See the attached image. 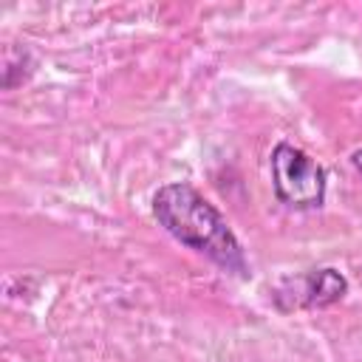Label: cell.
<instances>
[{
	"instance_id": "6da1fadb",
	"label": "cell",
	"mask_w": 362,
	"mask_h": 362,
	"mask_svg": "<svg viewBox=\"0 0 362 362\" xmlns=\"http://www.w3.org/2000/svg\"><path fill=\"white\" fill-rule=\"evenodd\" d=\"M153 218L184 246L206 255L226 272L246 274V255L226 218L189 184H164L153 195Z\"/></svg>"
},
{
	"instance_id": "7a4b0ae2",
	"label": "cell",
	"mask_w": 362,
	"mask_h": 362,
	"mask_svg": "<svg viewBox=\"0 0 362 362\" xmlns=\"http://www.w3.org/2000/svg\"><path fill=\"white\" fill-rule=\"evenodd\" d=\"M272 167V187L280 204L291 209H320L325 201V170L317 158L305 150L294 147L291 141H280L269 158Z\"/></svg>"
},
{
	"instance_id": "3957f363",
	"label": "cell",
	"mask_w": 362,
	"mask_h": 362,
	"mask_svg": "<svg viewBox=\"0 0 362 362\" xmlns=\"http://www.w3.org/2000/svg\"><path fill=\"white\" fill-rule=\"evenodd\" d=\"M300 291L291 303V308H325L345 297L348 280L337 269H314L305 277L297 280Z\"/></svg>"
},
{
	"instance_id": "277c9868",
	"label": "cell",
	"mask_w": 362,
	"mask_h": 362,
	"mask_svg": "<svg viewBox=\"0 0 362 362\" xmlns=\"http://www.w3.org/2000/svg\"><path fill=\"white\" fill-rule=\"evenodd\" d=\"M351 161H354V167H356V170H359V173H362V150H356V153H354V158H351Z\"/></svg>"
}]
</instances>
